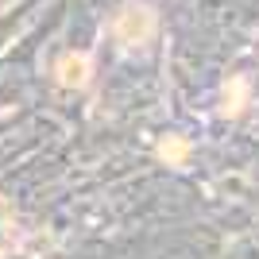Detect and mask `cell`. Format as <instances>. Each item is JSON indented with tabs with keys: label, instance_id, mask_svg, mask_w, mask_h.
I'll list each match as a JSON object with an SVG mask.
<instances>
[{
	"label": "cell",
	"instance_id": "cell-1",
	"mask_svg": "<svg viewBox=\"0 0 259 259\" xmlns=\"http://www.w3.org/2000/svg\"><path fill=\"white\" fill-rule=\"evenodd\" d=\"M155 27H159V16H155L151 4H140V0H132V4H124V8L112 16V35H116L120 47H143L151 43Z\"/></svg>",
	"mask_w": 259,
	"mask_h": 259
},
{
	"label": "cell",
	"instance_id": "cell-2",
	"mask_svg": "<svg viewBox=\"0 0 259 259\" xmlns=\"http://www.w3.org/2000/svg\"><path fill=\"white\" fill-rule=\"evenodd\" d=\"M89 74H93V66H89L85 54H62V58H58V66H54V77H58V85H66V89L85 85Z\"/></svg>",
	"mask_w": 259,
	"mask_h": 259
},
{
	"label": "cell",
	"instance_id": "cell-3",
	"mask_svg": "<svg viewBox=\"0 0 259 259\" xmlns=\"http://www.w3.org/2000/svg\"><path fill=\"white\" fill-rule=\"evenodd\" d=\"M159 155H162L166 162H186L190 143H186L182 136H166V140H159Z\"/></svg>",
	"mask_w": 259,
	"mask_h": 259
},
{
	"label": "cell",
	"instance_id": "cell-4",
	"mask_svg": "<svg viewBox=\"0 0 259 259\" xmlns=\"http://www.w3.org/2000/svg\"><path fill=\"white\" fill-rule=\"evenodd\" d=\"M244 97H248V85H244V81H228L225 108H228V112H240V108H244Z\"/></svg>",
	"mask_w": 259,
	"mask_h": 259
}]
</instances>
